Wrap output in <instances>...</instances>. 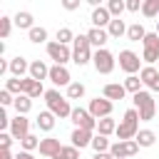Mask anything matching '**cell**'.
I'll return each mask as SVG.
<instances>
[{"instance_id": "6da1fadb", "label": "cell", "mask_w": 159, "mask_h": 159, "mask_svg": "<svg viewBox=\"0 0 159 159\" xmlns=\"http://www.w3.org/2000/svg\"><path fill=\"white\" fill-rule=\"evenodd\" d=\"M117 139L119 142H124V139H134L137 134H139V112L137 109H127L124 112V117H122V122L117 124Z\"/></svg>"}, {"instance_id": "7a4b0ae2", "label": "cell", "mask_w": 159, "mask_h": 159, "mask_svg": "<svg viewBox=\"0 0 159 159\" xmlns=\"http://www.w3.org/2000/svg\"><path fill=\"white\" fill-rule=\"evenodd\" d=\"M132 102H134V109L139 112V119H142V122H149V119H154L157 104H154V97H152V92H147V89H139V92L132 97Z\"/></svg>"}, {"instance_id": "3957f363", "label": "cell", "mask_w": 159, "mask_h": 159, "mask_svg": "<svg viewBox=\"0 0 159 159\" xmlns=\"http://www.w3.org/2000/svg\"><path fill=\"white\" fill-rule=\"evenodd\" d=\"M92 42H89V37L87 35H77L75 37V42H72V62L77 65V67H84L87 62H92Z\"/></svg>"}, {"instance_id": "277c9868", "label": "cell", "mask_w": 159, "mask_h": 159, "mask_svg": "<svg viewBox=\"0 0 159 159\" xmlns=\"http://www.w3.org/2000/svg\"><path fill=\"white\" fill-rule=\"evenodd\" d=\"M45 102H47V109L55 114V117H60V119H65V117H70L72 114V107H70V102L57 92V89H47L45 94Z\"/></svg>"}, {"instance_id": "5b68a950", "label": "cell", "mask_w": 159, "mask_h": 159, "mask_svg": "<svg viewBox=\"0 0 159 159\" xmlns=\"http://www.w3.org/2000/svg\"><path fill=\"white\" fill-rule=\"evenodd\" d=\"M92 65H94V70H97L99 75H109V72L114 70V55H112L107 47H102V50H97V52H94Z\"/></svg>"}, {"instance_id": "8992f818", "label": "cell", "mask_w": 159, "mask_h": 159, "mask_svg": "<svg viewBox=\"0 0 159 159\" xmlns=\"http://www.w3.org/2000/svg\"><path fill=\"white\" fill-rule=\"evenodd\" d=\"M137 152H139V144H137V139L114 142V144L109 147V154H112L114 159H129V157H134Z\"/></svg>"}, {"instance_id": "52a82bcc", "label": "cell", "mask_w": 159, "mask_h": 159, "mask_svg": "<svg viewBox=\"0 0 159 159\" xmlns=\"http://www.w3.org/2000/svg\"><path fill=\"white\" fill-rule=\"evenodd\" d=\"M70 119L75 122V127H82V129H89V132H94L97 129V122H99V119H94L89 114V109H82V107H72Z\"/></svg>"}, {"instance_id": "ba28073f", "label": "cell", "mask_w": 159, "mask_h": 159, "mask_svg": "<svg viewBox=\"0 0 159 159\" xmlns=\"http://www.w3.org/2000/svg\"><path fill=\"white\" fill-rule=\"evenodd\" d=\"M47 55L50 60H55V65H67L72 60V50L62 42H47Z\"/></svg>"}, {"instance_id": "9c48e42d", "label": "cell", "mask_w": 159, "mask_h": 159, "mask_svg": "<svg viewBox=\"0 0 159 159\" xmlns=\"http://www.w3.org/2000/svg\"><path fill=\"white\" fill-rule=\"evenodd\" d=\"M142 60H139V55L137 52H132V50H122L119 52V70H124L127 75H134V72H142Z\"/></svg>"}, {"instance_id": "30bf717a", "label": "cell", "mask_w": 159, "mask_h": 159, "mask_svg": "<svg viewBox=\"0 0 159 159\" xmlns=\"http://www.w3.org/2000/svg\"><path fill=\"white\" fill-rule=\"evenodd\" d=\"M87 109H89V114H92L94 119L109 117V114H112V99H107V97H102V99H99V97H97V99H92V102H89V107H87Z\"/></svg>"}, {"instance_id": "8fae6325", "label": "cell", "mask_w": 159, "mask_h": 159, "mask_svg": "<svg viewBox=\"0 0 159 159\" xmlns=\"http://www.w3.org/2000/svg\"><path fill=\"white\" fill-rule=\"evenodd\" d=\"M10 134L15 139H25L30 134V119L25 114H17L15 119H10Z\"/></svg>"}, {"instance_id": "7c38bea8", "label": "cell", "mask_w": 159, "mask_h": 159, "mask_svg": "<svg viewBox=\"0 0 159 159\" xmlns=\"http://www.w3.org/2000/svg\"><path fill=\"white\" fill-rule=\"evenodd\" d=\"M50 82L57 87H65V84H72V77L65 65H55V67H50Z\"/></svg>"}, {"instance_id": "4fadbf2b", "label": "cell", "mask_w": 159, "mask_h": 159, "mask_svg": "<svg viewBox=\"0 0 159 159\" xmlns=\"http://www.w3.org/2000/svg\"><path fill=\"white\" fill-rule=\"evenodd\" d=\"M40 154L42 157H47V159H55L57 157V152L62 149V144H60V139H55V137H45V139H40Z\"/></svg>"}, {"instance_id": "5bb4252c", "label": "cell", "mask_w": 159, "mask_h": 159, "mask_svg": "<svg viewBox=\"0 0 159 159\" xmlns=\"http://www.w3.org/2000/svg\"><path fill=\"white\" fill-rule=\"evenodd\" d=\"M70 139H72V147L84 149V147L92 144V132H89V129H82V127H75L72 134H70Z\"/></svg>"}, {"instance_id": "9a60e30c", "label": "cell", "mask_w": 159, "mask_h": 159, "mask_svg": "<svg viewBox=\"0 0 159 159\" xmlns=\"http://www.w3.org/2000/svg\"><path fill=\"white\" fill-rule=\"evenodd\" d=\"M22 94H27V97L37 99L40 94H45V89H42V82L32 80L30 75H27V77H22Z\"/></svg>"}, {"instance_id": "2e32d148", "label": "cell", "mask_w": 159, "mask_h": 159, "mask_svg": "<svg viewBox=\"0 0 159 159\" xmlns=\"http://www.w3.org/2000/svg\"><path fill=\"white\" fill-rule=\"evenodd\" d=\"M10 75L22 80L25 75H30V62H27L25 57H20V55H17V57H12V60H10Z\"/></svg>"}, {"instance_id": "e0dca14e", "label": "cell", "mask_w": 159, "mask_h": 159, "mask_svg": "<svg viewBox=\"0 0 159 159\" xmlns=\"http://www.w3.org/2000/svg\"><path fill=\"white\" fill-rule=\"evenodd\" d=\"M89 20H92V25H94V27H107V25L112 22V15H109V10H107V7H102V5H99V7H94V10H92V17H89Z\"/></svg>"}, {"instance_id": "ac0fdd59", "label": "cell", "mask_w": 159, "mask_h": 159, "mask_svg": "<svg viewBox=\"0 0 159 159\" xmlns=\"http://www.w3.org/2000/svg\"><path fill=\"white\" fill-rule=\"evenodd\" d=\"M87 37H89V42H92L97 50H102L104 42L109 40V32H107V27H92V30L87 32Z\"/></svg>"}, {"instance_id": "d6986e66", "label": "cell", "mask_w": 159, "mask_h": 159, "mask_svg": "<svg viewBox=\"0 0 159 159\" xmlns=\"http://www.w3.org/2000/svg\"><path fill=\"white\" fill-rule=\"evenodd\" d=\"M30 77H32V80H37V82H42V80H50V67H47L42 60H35V62H30Z\"/></svg>"}, {"instance_id": "ffe728a7", "label": "cell", "mask_w": 159, "mask_h": 159, "mask_svg": "<svg viewBox=\"0 0 159 159\" xmlns=\"http://www.w3.org/2000/svg\"><path fill=\"white\" fill-rule=\"evenodd\" d=\"M104 97L107 99H124V94H127V87L124 84H119V82H109V84H104Z\"/></svg>"}, {"instance_id": "44dd1931", "label": "cell", "mask_w": 159, "mask_h": 159, "mask_svg": "<svg viewBox=\"0 0 159 159\" xmlns=\"http://www.w3.org/2000/svg\"><path fill=\"white\" fill-rule=\"evenodd\" d=\"M35 122H37V127H40L42 132H52V129H55V114H52L50 109H45V112H40Z\"/></svg>"}, {"instance_id": "7402d4cb", "label": "cell", "mask_w": 159, "mask_h": 159, "mask_svg": "<svg viewBox=\"0 0 159 159\" xmlns=\"http://www.w3.org/2000/svg\"><path fill=\"white\" fill-rule=\"evenodd\" d=\"M32 20H35V17H32V12H27V10H22V12H17V15L12 17V22H15L20 30H27V32L35 27V25H32Z\"/></svg>"}, {"instance_id": "603a6c76", "label": "cell", "mask_w": 159, "mask_h": 159, "mask_svg": "<svg viewBox=\"0 0 159 159\" xmlns=\"http://www.w3.org/2000/svg\"><path fill=\"white\" fill-rule=\"evenodd\" d=\"M107 32H109V37H122V35H127L124 20H122V17H112V22L107 25Z\"/></svg>"}, {"instance_id": "cb8c5ba5", "label": "cell", "mask_w": 159, "mask_h": 159, "mask_svg": "<svg viewBox=\"0 0 159 159\" xmlns=\"http://www.w3.org/2000/svg\"><path fill=\"white\" fill-rule=\"evenodd\" d=\"M15 109H17V114H27V112L32 109V97H27V94H15Z\"/></svg>"}, {"instance_id": "d4e9b609", "label": "cell", "mask_w": 159, "mask_h": 159, "mask_svg": "<svg viewBox=\"0 0 159 159\" xmlns=\"http://www.w3.org/2000/svg\"><path fill=\"white\" fill-rule=\"evenodd\" d=\"M97 132L104 134V137H109L112 132H117V122H114L112 117H102V119L97 122Z\"/></svg>"}, {"instance_id": "484cf974", "label": "cell", "mask_w": 159, "mask_h": 159, "mask_svg": "<svg viewBox=\"0 0 159 159\" xmlns=\"http://www.w3.org/2000/svg\"><path fill=\"white\" fill-rule=\"evenodd\" d=\"M134 139H137V144H139V147H154L157 134H154L152 129H139V134H137Z\"/></svg>"}, {"instance_id": "4316f807", "label": "cell", "mask_w": 159, "mask_h": 159, "mask_svg": "<svg viewBox=\"0 0 159 159\" xmlns=\"http://www.w3.org/2000/svg\"><path fill=\"white\" fill-rule=\"evenodd\" d=\"M127 37H129L132 42H139V40H144V37H147V30H144V25H139V22L129 25V27H127Z\"/></svg>"}, {"instance_id": "83f0119b", "label": "cell", "mask_w": 159, "mask_h": 159, "mask_svg": "<svg viewBox=\"0 0 159 159\" xmlns=\"http://www.w3.org/2000/svg\"><path fill=\"white\" fill-rule=\"evenodd\" d=\"M139 77H142V82L147 84V87H152L157 80H159V72L152 67V65H147V67H142V72H139Z\"/></svg>"}, {"instance_id": "f1b7e54d", "label": "cell", "mask_w": 159, "mask_h": 159, "mask_svg": "<svg viewBox=\"0 0 159 159\" xmlns=\"http://www.w3.org/2000/svg\"><path fill=\"white\" fill-rule=\"evenodd\" d=\"M142 15L144 17H159V0H142Z\"/></svg>"}, {"instance_id": "f546056e", "label": "cell", "mask_w": 159, "mask_h": 159, "mask_svg": "<svg viewBox=\"0 0 159 159\" xmlns=\"http://www.w3.org/2000/svg\"><path fill=\"white\" fill-rule=\"evenodd\" d=\"M107 10L112 17H122V12L127 10V0H109L107 2Z\"/></svg>"}, {"instance_id": "4dcf8cb0", "label": "cell", "mask_w": 159, "mask_h": 159, "mask_svg": "<svg viewBox=\"0 0 159 159\" xmlns=\"http://www.w3.org/2000/svg\"><path fill=\"white\" fill-rule=\"evenodd\" d=\"M89 147H92L94 152H109L112 144H109V139H107L104 134H97V137H92V144H89Z\"/></svg>"}, {"instance_id": "1f68e13d", "label": "cell", "mask_w": 159, "mask_h": 159, "mask_svg": "<svg viewBox=\"0 0 159 159\" xmlns=\"http://www.w3.org/2000/svg\"><path fill=\"white\" fill-rule=\"evenodd\" d=\"M142 77H137V75H129L127 80H124V87H127V92H132V94H137L139 89H142Z\"/></svg>"}, {"instance_id": "d6a6232c", "label": "cell", "mask_w": 159, "mask_h": 159, "mask_svg": "<svg viewBox=\"0 0 159 159\" xmlns=\"http://www.w3.org/2000/svg\"><path fill=\"white\" fill-rule=\"evenodd\" d=\"M80 97H84V84L82 82L67 84V99H80Z\"/></svg>"}, {"instance_id": "836d02e7", "label": "cell", "mask_w": 159, "mask_h": 159, "mask_svg": "<svg viewBox=\"0 0 159 159\" xmlns=\"http://www.w3.org/2000/svg\"><path fill=\"white\" fill-rule=\"evenodd\" d=\"M27 35H30V42H35V45H40V42L47 40V30H45V27H37V25H35Z\"/></svg>"}, {"instance_id": "e575fe53", "label": "cell", "mask_w": 159, "mask_h": 159, "mask_svg": "<svg viewBox=\"0 0 159 159\" xmlns=\"http://www.w3.org/2000/svg\"><path fill=\"white\" fill-rule=\"evenodd\" d=\"M55 159H80V149L77 147H62Z\"/></svg>"}, {"instance_id": "d590c367", "label": "cell", "mask_w": 159, "mask_h": 159, "mask_svg": "<svg viewBox=\"0 0 159 159\" xmlns=\"http://www.w3.org/2000/svg\"><path fill=\"white\" fill-rule=\"evenodd\" d=\"M12 17H7V15H2L0 17V37L5 40V37H10V30H12Z\"/></svg>"}, {"instance_id": "8d00e7d4", "label": "cell", "mask_w": 159, "mask_h": 159, "mask_svg": "<svg viewBox=\"0 0 159 159\" xmlns=\"http://www.w3.org/2000/svg\"><path fill=\"white\" fill-rule=\"evenodd\" d=\"M57 42H62V45H70V42H75V35H72V30H70V27H60V30H57Z\"/></svg>"}, {"instance_id": "74e56055", "label": "cell", "mask_w": 159, "mask_h": 159, "mask_svg": "<svg viewBox=\"0 0 159 159\" xmlns=\"http://www.w3.org/2000/svg\"><path fill=\"white\" fill-rule=\"evenodd\" d=\"M5 89H7V92H12V94H22V80H20V77L7 80V82H5Z\"/></svg>"}, {"instance_id": "f35d334b", "label": "cell", "mask_w": 159, "mask_h": 159, "mask_svg": "<svg viewBox=\"0 0 159 159\" xmlns=\"http://www.w3.org/2000/svg\"><path fill=\"white\" fill-rule=\"evenodd\" d=\"M20 144H22V149H25V152H32V149H37V147H40V139H37L35 134H27L25 139H20Z\"/></svg>"}, {"instance_id": "ab89813d", "label": "cell", "mask_w": 159, "mask_h": 159, "mask_svg": "<svg viewBox=\"0 0 159 159\" xmlns=\"http://www.w3.org/2000/svg\"><path fill=\"white\" fill-rule=\"evenodd\" d=\"M142 60H144L147 65H154V62L159 60V50H154V47H144V52H142Z\"/></svg>"}, {"instance_id": "60d3db41", "label": "cell", "mask_w": 159, "mask_h": 159, "mask_svg": "<svg viewBox=\"0 0 159 159\" xmlns=\"http://www.w3.org/2000/svg\"><path fill=\"white\" fill-rule=\"evenodd\" d=\"M142 45H144V47H154V50H159V32H147V37L142 40Z\"/></svg>"}, {"instance_id": "b9f144b4", "label": "cell", "mask_w": 159, "mask_h": 159, "mask_svg": "<svg viewBox=\"0 0 159 159\" xmlns=\"http://www.w3.org/2000/svg\"><path fill=\"white\" fill-rule=\"evenodd\" d=\"M0 104H2V107H7V104H15V97H12V92L2 89V92H0Z\"/></svg>"}, {"instance_id": "7bdbcfd3", "label": "cell", "mask_w": 159, "mask_h": 159, "mask_svg": "<svg viewBox=\"0 0 159 159\" xmlns=\"http://www.w3.org/2000/svg\"><path fill=\"white\" fill-rule=\"evenodd\" d=\"M12 134H7V132H0V149H10V144H12Z\"/></svg>"}, {"instance_id": "ee69618b", "label": "cell", "mask_w": 159, "mask_h": 159, "mask_svg": "<svg viewBox=\"0 0 159 159\" xmlns=\"http://www.w3.org/2000/svg\"><path fill=\"white\" fill-rule=\"evenodd\" d=\"M60 2H62V7H65V10H70V12H72V10H77V7H80V2H82V0H60Z\"/></svg>"}, {"instance_id": "f6af8a7d", "label": "cell", "mask_w": 159, "mask_h": 159, "mask_svg": "<svg viewBox=\"0 0 159 159\" xmlns=\"http://www.w3.org/2000/svg\"><path fill=\"white\" fill-rule=\"evenodd\" d=\"M127 10H129V12L142 10V0H127Z\"/></svg>"}, {"instance_id": "bcb514c9", "label": "cell", "mask_w": 159, "mask_h": 159, "mask_svg": "<svg viewBox=\"0 0 159 159\" xmlns=\"http://www.w3.org/2000/svg\"><path fill=\"white\" fill-rule=\"evenodd\" d=\"M15 159H35V157H32V152H25L22 149L20 154H15Z\"/></svg>"}, {"instance_id": "7dc6e473", "label": "cell", "mask_w": 159, "mask_h": 159, "mask_svg": "<svg viewBox=\"0 0 159 159\" xmlns=\"http://www.w3.org/2000/svg\"><path fill=\"white\" fill-rule=\"evenodd\" d=\"M0 159H15L10 149H0Z\"/></svg>"}, {"instance_id": "c3c4849f", "label": "cell", "mask_w": 159, "mask_h": 159, "mask_svg": "<svg viewBox=\"0 0 159 159\" xmlns=\"http://www.w3.org/2000/svg\"><path fill=\"white\" fill-rule=\"evenodd\" d=\"M94 159H114V157H112L109 152H97V154H94Z\"/></svg>"}, {"instance_id": "681fc988", "label": "cell", "mask_w": 159, "mask_h": 159, "mask_svg": "<svg viewBox=\"0 0 159 159\" xmlns=\"http://www.w3.org/2000/svg\"><path fill=\"white\" fill-rule=\"evenodd\" d=\"M84 2H89V5H92V7H99V5H102V2H104V0H84Z\"/></svg>"}, {"instance_id": "f907efd6", "label": "cell", "mask_w": 159, "mask_h": 159, "mask_svg": "<svg viewBox=\"0 0 159 159\" xmlns=\"http://www.w3.org/2000/svg\"><path fill=\"white\" fill-rule=\"evenodd\" d=\"M157 32H159V17H157Z\"/></svg>"}]
</instances>
